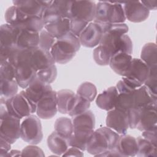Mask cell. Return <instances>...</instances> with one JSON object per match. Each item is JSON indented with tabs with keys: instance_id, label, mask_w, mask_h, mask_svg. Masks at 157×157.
<instances>
[{
	"instance_id": "cell-1",
	"label": "cell",
	"mask_w": 157,
	"mask_h": 157,
	"mask_svg": "<svg viewBox=\"0 0 157 157\" xmlns=\"http://www.w3.org/2000/svg\"><path fill=\"white\" fill-rule=\"evenodd\" d=\"M120 134L113 129L102 127L94 131L86 144V150L91 155L98 156L99 155L117 146Z\"/></svg>"
},
{
	"instance_id": "cell-2",
	"label": "cell",
	"mask_w": 157,
	"mask_h": 157,
	"mask_svg": "<svg viewBox=\"0 0 157 157\" xmlns=\"http://www.w3.org/2000/svg\"><path fill=\"white\" fill-rule=\"evenodd\" d=\"M80 45L79 37L69 32L64 36L56 39L50 52L55 63L64 64L75 56Z\"/></svg>"
},
{
	"instance_id": "cell-3",
	"label": "cell",
	"mask_w": 157,
	"mask_h": 157,
	"mask_svg": "<svg viewBox=\"0 0 157 157\" xmlns=\"http://www.w3.org/2000/svg\"><path fill=\"white\" fill-rule=\"evenodd\" d=\"M4 18L6 23L19 29H28L39 33L45 26L42 17L28 15L15 6H10L6 10Z\"/></svg>"
},
{
	"instance_id": "cell-4",
	"label": "cell",
	"mask_w": 157,
	"mask_h": 157,
	"mask_svg": "<svg viewBox=\"0 0 157 157\" xmlns=\"http://www.w3.org/2000/svg\"><path fill=\"white\" fill-rule=\"evenodd\" d=\"M125 20L122 3L99 1L96 4L93 21L101 23H123Z\"/></svg>"
},
{
	"instance_id": "cell-5",
	"label": "cell",
	"mask_w": 157,
	"mask_h": 157,
	"mask_svg": "<svg viewBox=\"0 0 157 157\" xmlns=\"http://www.w3.org/2000/svg\"><path fill=\"white\" fill-rule=\"evenodd\" d=\"M5 99L0 100V137L10 144L20 137L21 121L20 118L10 115L5 105Z\"/></svg>"
},
{
	"instance_id": "cell-6",
	"label": "cell",
	"mask_w": 157,
	"mask_h": 157,
	"mask_svg": "<svg viewBox=\"0 0 157 157\" xmlns=\"http://www.w3.org/2000/svg\"><path fill=\"white\" fill-rule=\"evenodd\" d=\"M5 105L10 115L20 119L36 112V103L29 98L25 91H21L6 100Z\"/></svg>"
},
{
	"instance_id": "cell-7",
	"label": "cell",
	"mask_w": 157,
	"mask_h": 157,
	"mask_svg": "<svg viewBox=\"0 0 157 157\" xmlns=\"http://www.w3.org/2000/svg\"><path fill=\"white\" fill-rule=\"evenodd\" d=\"M1 98L7 100L17 94L18 84L15 78V67L9 61L0 63Z\"/></svg>"
},
{
	"instance_id": "cell-8",
	"label": "cell",
	"mask_w": 157,
	"mask_h": 157,
	"mask_svg": "<svg viewBox=\"0 0 157 157\" xmlns=\"http://www.w3.org/2000/svg\"><path fill=\"white\" fill-rule=\"evenodd\" d=\"M100 45L106 47L111 55L121 52L131 55L132 53V42L129 36L116 33H104L102 34Z\"/></svg>"
},
{
	"instance_id": "cell-9",
	"label": "cell",
	"mask_w": 157,
	"mask_h": 157,
	"mask_svg": "<svg viewBox=\"0 0 157 157\" xmlns=\"http://www.w3.org/2000/svg\"><path fill=\"white\" fill-rule=\"evenodd\" d=\"M20 138L25 142L36 145L43 138L42 124L39 118L31 114L23 120L20 126Z\"/></svg>"
},
{
	"instance_id": "cell-10",
	"label": "cell",
	"mask_w": 157,
	"mask_h": 157,
	"mask_svg": "<svg viewBox=\"0 0 157 157\" xmlns=\"http://www.w3.org/2000/svg\"><path fill=\"white\" fill-rule=\"evenodd\" d=\"M71 3L72 1H52L42 16L45 25L63 18L69 19Z\"/></svg>"
},
{
	"instance_id": "cell-11",
	"label": "cell",
	"mask_w": 157,
	"mask_h": 157,
	"mask_svg": "<svg viewBox=\"0 0 157 157\" xmlns=\"http://www.w3.org/2000/svg\"><path fill=\"white\" fill-rule=\"evenodd\" d=\"M96 4L92 1H72L71 18H77L88 23L94 21Z\"/></svg>"
},
{
	"instance_id": "cell-12",
	"label": "cell",
	"mask_w": 157,
	"mask_h": 157,
	"mask_svg": "<svg viewBox=\"0 0 157 157\" xmlns=\"http://www.w3.org/2000/svg\"><path fill=\"white\" fill-rule=\"evenodd\" d=\"M58 112L56 91H51L36 103L37 116L42 119H50Z\"/></svg>"
},
{
	"instance_id": "cell-13",
	"label": "cell",
	"mask_w": 157,
	"mask_h": 157,
	"mask_svg": "<svg viewBox=\"0 0 157 157\" xmlns=\"http://www.w3.org/2000/svg\"><path fill=\"white\" fill-rule=\"evenodd\" d=\"M106 126L120 135L126 134L129 128L128 113L114 108L108 111L106 117Z\"/></svg>"
},
{
	"instance_id": "cell-14",
	"label": "cell",
	"mask_w": 157,
	"mask_h": 157,
	"mask_svg": "<svg viewBox=\"0 0 157 157\" xmlns=\"http://www.w3.org/2000/svg\"><path fill=\"white\" fill-rule=\"evenodd\" d=\"M30 58L22 60L15 66L17 82L18 86L24 89H26L36 77L37 72L32 66Z\"/></svg>"
},
{
	"instance_id": "cell-15",
	"label": "cell",
	"mask_w": 157,
	"mask_h": 157,
	"mask_svg": "<svg viewBox=\"0 0 157 157\" xmlns=\"http://www.w3.org/2000/svg\"><path fill=\"white\" fill-rule=\"evenodd\" d=\"M126 19L134 23H140L146 20L150 14L141 1H133L122 3Z\"/></svg>"
},
{
	"instance_id": "cell-16",
	"label": "cell",
	"mask_w": 157,
	"mask_h": 157,
	"mask_svg": "<svg viewBox=\"0 0 157 157\" xmlns=\"http://www.w3.org/2000/svg\"><path fill=\"white\" fill-rule=\"evenodd\" d=\"M103 34L100 25L93 21L90 22L79 36L82 45L88 48H93L100 44Z\"/></svg>"
},
{
	"instance_id": "cell-17",
	"label": "cell",
	"mask_w": 157,
	"mask_h": 157,
	"mask_svg": "<svg viewBox=\"0 0 157 157\" xmlns=\"http://www.w3.org/2000/svg\"><path fill=\"white\" fill-rule=\"evenodd\" d=\"M52 1L25 0L13 1V6L18 7L21 11L28 15L42 17L47 9L51 4Z\"/></svg>"
},
{
	"instance_id": "cell-18",
	"label": "cell",
	"mask_w": 157,
	"mask_h": 157,
	"mask_svg": "<svg viewBox=\"0 0 157 157\" xmlns=\"http://www.w3.org/2000/svg\"><path fill=\"white\" fill-rule=\"evenodd\" d=\"M134 106L133 108L142 109L150 106L156 105L157 96L142 85L133 92Z\"/></svg>"
},
{
	"instance_id": "cell-19",
	"label": "cell",
	"mask_w": 157,
	"mask_h": 157,
	"mask_svg": "<svg viewBox=\"0 0 157 157\" xmlns=\"http://www.w3.org/2000/svg\"><path fill=\"white\" fill-rule=\"evenodd\" d=\"M30 63L36 72L55 64L50 52L39 47L32 49Z\"/></svg>"
},
{
	"instance_id": "cell-20",
	"label": "cell",
	"mask_w": 157,
	"mask_h": 157,
	"mask_svg": "<svg viewBox=\"0 0 157 157\" xmlns=\"http://www.w3.org/2000/svg\"><path fill=\"white\" fill-rule=\"evenodd\" d=\"M74 132H92L95 127V117L91 110L76 115L72 118Z\"/></svg>"
},
{
	"instance_id": "cell-21",
	"label": "cell",
	"mask_w": 157,
	"mask_h": 157,
	"mask_svg": "<svg viewBox=\"0 0 157 157\" xmlns=\"http://www.w3.org/2000/svg\"><path fill=\"white\" fill-rule=\"evenodd\" d=\"M132 60L131 55L119 52L112 56L109 64L116 74L124 77L129 71Z\"/></svg>"
},
{
	"instance_id": "cell-22",
	"label": "cell",
	"mask_w": 157,
	"mask_h": 157,
	"mask_svg": "<svg viewBox=\"0 0 157 157\" xmlns=\"http://www.w3.org/2000/svg\"><path fill=\"white\" fill-rule=\"evenodd\" d=\"M156 105L141 109L140 119L136 129L140 131L157 129Z\"/></svg>"
},
{
	"instance_id": "cell-23",
	"label": "cell",
	"mask_w": 157,
	"mask_h": 157,
	"mask_svg": "<svg viewBox=\"0 0 157 157\" xmlns=\"http://www.w3.org/2000/svg\"><path fill=\"white\" fill-rule=\"evenodd\" d=\"M149 74V67L141 59L132 58L129 71L124 77L131 78L144 85Z\"/></svg>"
},
{
	"instance_id": "cell-24",
	"label": "cell",
	"mask_w": 157,
	"mask_h": 157,
	"mask_svg": "<svg viewBox=\"0 0 157 157\" xmlns=\"http://www.w3.org/2000/svg\"><path fill=\"white\" fill-rule=\"evenodd\" d=\"M39 32L28 29H19L16 41V46L18 48L31 50L39 47Z\"/></svg>"
},
{
	"instance_id": "cell-25",
	"label": "cell",
	"mask_w": 157,
	"mask_h": 157,
	"mask_svg": "<svg viewBox=\"0 0 157 157\" xmlns=\"http://www.w3.org/2000/svg\"><path fill=\"white\" fill-rule=\"evenodd\" d=\"M25 91L29 98L37 103L46 94L52 91V88L50 84L41 81L36 77Z\"/></svg>"
},
{
	"instance_id": "cell-26",
	"label": "cell",
	"mask_w": 157,
	"mask_h": 157,
	"mask_svg": "<svg viewBox=\"0 0 157 157\" xmlns=\"http://www.w3.org/2000/svg\"><path fill=\"white\" fill-rule=\"evenodd\" d=\"M118 91L116 86H110L98 94L96 103L102 110L109 111L115 108Z\"/></svg>"
},
{
	"instance_id": "cell-27",
	"label": "cell",
	"mask_w": 157,
	"mask_h": 157,
	"mask_svg": "<svg viewBox=\"0 0 157 157\" xmlns=\"http://www.w3.org/2000/svg\"><path fill=\"white\" fill-rule=\"evenodd\" d=\"M19 29L7 23L0 27V47L5 48H16V41Z\"/></svg>"
},
{
	"instance_id": "cell-28",
	"label": "cell",
	"mask_w": 157,
	"mask_h": 157,
	"mask_svg": "<svg viewBox=\"0 0 157 157\" xmlns=\"http://www.w3.org/2000/svg\"><path fill=\"white\" fill-rule=\"evenodd\" d=\"M116 148L121 156H136L138 150L136 138L126 134L120 135Z\"/></svg>"
},
{
	"instance_id": "cell-29",
	"label": "cell",
	"mask_w": 157,
	"mask_h": 157,
	"mask_svg": "<svg viewBox=\"0 0 157 157\" xmlns=\"http://www.w3.org/2000/svg\"><path fill=\"white\" fill-rule=\"evenodd\" d=\"M47 142L50 151L58 156H62L69 147V140L55 131L48 136Z\"/></svg>"
},
{
	"instance_id": "cell-30",
	"label": "cell",
	"mask_w": 157,
	"mask_h": 157,
	"mask_svg": "<svg viewBox=\"0 0 157 157\" xmlns=\"http://www.w3.org/2000/svg\"><path fill=\"white\" fill-rule=\"evenodd\" d=\"M76 94L70 90H61L56 92L58 111L68 114L74 104Z\"/></svg>"
},
{
	"instance_id": "cell-31",
	"label": "cell",
	"mask_w": 157,
	"mask_h": 157,
	"mask_svg": "<svg viewBox=\"0 0 157 157\" xmlns=\"http://www.w3.org/2000/svg\"><path fill=\"white\" fill-rule=\"evenodd\" d=\"M156 45L153 42L145 44L141 50L140 59L148 66L150 72L157 71Z\"/></svg>"
},
{
	"instance_id": "cell-32",
	"label": "cell",
	"mask_w": 157,
	"mask_h": 157,
	"mask_svg": "<svg viewBox=\"0 0 157 157\" xmlns=\"http://www.w3.org/2000/svg\"><path fill=\"white\" fill-rule=\"evenodd\" d=\"M44 29L55 38L59 39L71 32L70 20L63 18L55 22L45 24Z\"/></svg>"
},
{
	"instance_id": "cell-33",
	"label": "cell",
	"mask_w": 157,
	"mask_h": 157,
	"mask_svg": "<svg viewBox=\"0 0 157 157\" xmlns=\"http://www.w3.org/2000/svg\"><path fill=\"white\" fill-rule=\"evenodd\" d=\"M137 142V153L136 156L142 157H156L157 155V145L143 137L142 136L136 138Z\"/></svg>"
},
{
	"instance_id": "cell-34",
	"label": "cell",
	"mask_w": 157,
	"mask_h": 157,
	"mask_svg": "<svg viewBox=\"0 0 157 157\" xmlns=\"http://www.w3.org/2000/svg\"><path fill=\"white\" fill-rule=\"evenodd\" d=\"M55 131L61 136L69 139L74 132L72 120L67 117H59L57 118L54 124Z\"/></svg>"
},
{
	"instance_id": "cell-35",
	"label": "cell",
	"mask_w": 157,
	"mask_h": 157,
	"mask_svg": "<svg viewBox=\"0 0 157 157\" xmlns=\"http://www.w3.org/2000/svg\"><path fill=\"white\" fill-rule=\"evenodd\" d=\"M142 85L139 82L127 77H123L117 83L116 88L118 93H130L141 86Z\"/></svg>"
},
{
	"instance_id": "cell-36",
	"label": "cell",
	"mask_w": 157,
	"mask_h": 157,
	"mask_svg": "<svg viewBox=\"0 0 157 157\" xmlns=\"http://www.w3.org/2000/svg\"><path fill=\"white\" fill-rule=\"evenodd\" d=\"M76 94L91 102L97 95V89L93 83L85 82L78 87Z\"/></svg>"
},
{
	"instance_id": "cell-37",
	"label": "cell",
	"mask_w": 157,
	"mask_h": 157,
	"mask_svg": "<svg viewBox=\"0 0 157 157\" xmlns=\"http://www.w3.org/2000/svg\"><path fill=\"white\" fill-rule=\"evenodd\" d=\"M93 132H74L69 139V147H77L83 151L86 150L87 142Z\"/></svg>"
},
{
	"instance_id": "cell-38",
	"label": "cell",
	"mask_w": 157,
	"mask_h": 157,
	"mask_svg": "<svg viewBox=\"0 0 157 157\" xmlns=\"http://www.w3.org/2000/svg\"><path fill=\"white\" fill-rule=\"evenodd\" d=\"M111 57L112 55L109 50L102 45L99 44L93 50V58L96 63L98 65H108Z\"/></svg>"
},
{
	"instance_id": "cell-39",
	"label": "cell",
	"mask_w": 157,
	"mask_h": 157,
	"mask_svg": "<svg viewBox=\"0 0 157 157\" xmlns=\"http://www.w3.org/2000/svg\"><path fill=\"white\" fill-rule=\"evenodd\" d=\"M133 92L130 93H119L115 108L123 110L128 113V110L133 108L134 106Z\"/></svg>"
},
{
	"instance_id": "cell-40",
	"label": "cell",
	"mask_w": 157,
	"mask_h": 157,
	"mask_svg": "<svg viewBox=\"0 0 157 157\" xmlns=\"http://www.w3.org/2000/svg\"><path fill=\"white\" fill-rule=\"evenodd\" d=\"M90 107V102L88 100L80 97L76 94L75 99L72 105V107L68 115L71 117H75L79 114H81L86 110Z\"/></svg>"
},
{
	"instance_id": "cell-41",
	"label": "cell",
	"mask_w": 157,
	"mask_h": 157,
	"mask_svg": "<svg viewBox=\"0 0 157 157\" xmlns=\"http://www.w3.org/2000/svg\"><path fill=\"white\" fill-rule=\"evenodd\" d=\"M57 76V69L55 64L37 71L36 77L41 81L50 84L54 82Z\"/></svg>"
},
{
	"instance_id": "cell-42",
	"label": "cell",
	"mask_w": 157,
	"mask_h": 157,
	"mask_svg": "<svg viewBox=\"0 0 157 157\" xmlns=\"http://www.w3.org/2000/svg\"><path fill=\"white\" fill-rule=\"evenodd\" d=\"M97 23V22H96ZM98 23L103 33H116L121 34H126L128 31V26L124 23Z\"/></svg>"
},
{
	"instance_id": "cell-43",
	"label": "cell",
	"mask_w": 157,
	"mask_h": 157,
	"mask_svg": "<svg viewBox=\"0 0 157 157\" xmlns=\"http://www.w3.org/2000/svg\"><path fill=\"white\" fill-rule=\"evenodd\" d=\"M56 39L50 34L46 29H43L39 32V47L47 51H50L52 47L56 42Z\"/></svg>"
},
{
	"instance_id": "cell-44",
	"label": "cell",
	"mask_w": 157,
	"mask_h": 157,
	"mask_svg": "<svg viewBox=\"0 0 157 157\" xmlns=\"http://www.w3.org/2000/svg\"><path fill=\"white\" fill-rule=\"evenodd\" d=\"M69 20L71 23V33L78 37H79L81 33L90 23L77 18H71Z\"/></svg>"
},
{
	"instance_id": "cell-45",
	"label": "cell",
	"mask_w": 157,
	"mask_h": 157,
	"mask_svg": "<svg viewBox=\"0 0 157 157\" xmlns=\"http://www.w3.org/2000/svg\"><path fill=\"white\" fill-rule=\"evenodd\" d=\"M141 109L137 108H131L128 112V118L129 123V128L135 129L139 123L140 119Z\"/></svg>"
},
{
	"instance_id": "cell-46",
	"label": "cell",
	"mask_w": 157,
	"mask_h": 157,
	"mask_svg": "<svg viewBox=\"0 0 157 157\" xmlns=\"http://www.w3.org/2000/svg\"><path fill=\"white\" fill-rule=\"evenodd\" d=\"M40 156L44 157L45 156L43 150L35 145L30 144L26 146L21 151V156Z\"/></svg>"
},
{
	"instance_id": "cell-47",
	"label": "cell",
	"mask_w": 157,
	"mask_h": 157,
	"mask_svg": "<svg viewBox=\"0 0 157 157\" xmlns=\"http://www.w3.org/2000/svg\"><path fill=\"white\" fill-rule=\"evenodd\" d=\"M144 85L153 94L157 95V71L150 72L149 76Z\"/></svg>"
},
{
	"instance_id": "cell-48",
	"label": "cell",
	"mask_w": 157,
	"mask_h": 157,
	"mask_svg": "<svg viewBox=\"0 0 157 157\" xmlns=\"http://www.w3.org/2000/svg\"><path fill=\"white\" fill-rule=\"evenodd\" d=\"M10 144L4 139L0 137V156L4 157L10 150Z\"/></svg>"
},
{
	"instance_id": "cell-49",
	"label": "cell",
	"mask_w": 157,
	"mask_h": 157,
	"mask_svg": "<svg viewBox=\"0 0 157 157\" xmlns=\"http://www.w3.org/2000/svg\"><path fill=\"white\" fill-rule=\"evenodd\" d=\"M142 136L154 144L157 145L156 140V129L147 130L142 131Z\"/></svg>"
},
{
	"instance_id": "cell-50",
	"label": "cell",
	"mask_w": 157,
	"mask_h": 157,
	"mask_svg": "<svg viewBox=\"0 0 157 157\" xmlns=\"http://www.w3.org/2000/svg\"><path fill=\"white\" fill-rule=\"evenodd\" d=\"M84 154L83 151L79 148L74 147H71L66 151V152L63 154V156H83Z\"/></svg>"
},
{
	"instance_id": "cell-51",
	"label": "cell",
	"mask_w": 157,
	"mask_h": 157,
	"mask_svg": "<svg viewBox=\"0 0 157 157\" xmlns=\"http://www.w3.org/2000/svg\"><path fill=\"white\" fill-rule=\"evenodd\" d=\"M98 156H121V154L119 153L116 147L107 150L106 151L99 155Z\"/></svg>"
},
{
	"instance_id": "cell-52",
	"label": "cell",
	"mask_w": 157,
	"mask_h": 157,
	"mask_svg": "<svg viewBox=\"0 0 157 157\" xmlns=\"http://www.w3.org/2000/svg\"><path fill=\"white\" fill-rule=\"evenodd\" d=\"M141 2L149 10L156 9L157 1H141Z\"/></svg>"
},
{
	"instance_id": "cell-53",
	"label": "cell",
	"mask_w": 157,
	"mask_h": 157,
	"mask_svg": "<svg viewBox=\"0 0 157 157\" xmlns=\"http://www.w3.org/2000/svg\"><path fill=\"white\" fill-rule=\"evenodd\" d=\"M21 155V151L17 150H12L9 151L6 156H18Z\"/></svg>"
}]
</instances>
